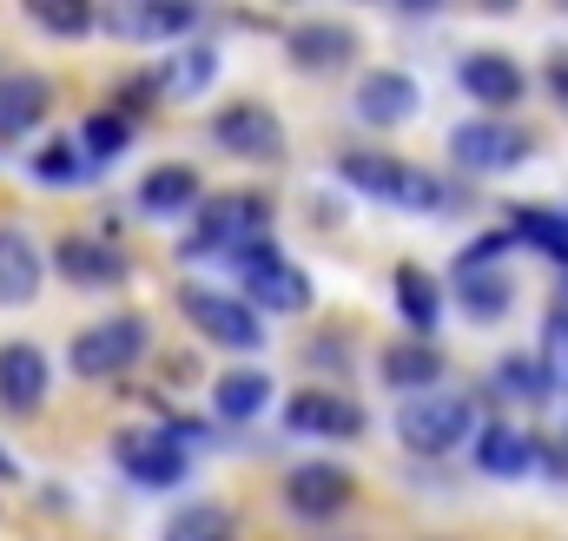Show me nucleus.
Segmentation results:
<instances>
[{"mask_svg": "<svg viewBox=\"0 0 568 541\" xmlns=\"http://www.w3.org/2000/svg\"><path fill=\"white\" fill-rule=\"evenodd\" d=\"M179 310L192 317V330H199V337H212V344H225V350H258V344H265V324H258V317H252V304H245V297H232V290L179 284Z\"/></svg>", "mask_w": 568, "mask_h": 541, "instance_id": "5", "label": "nucleus"}, {"mask_svg": "<svg viewBox=\"0 0 568 541\" xmlns=\"http://www.w3.org/2000/svg\"><path fill=\"white\" fill-rule=\"evenodd\" d=\"M199 172L192 165H159V172H145L140 178V212L152 218H179V212H199Z\"/></svg>", "mask_w": 568, "mask_h": 541, "instance_id": "20", "label": "nucleus"}, {"mask_svg": "<svg viewBox=\"0 0 568 541\" xmlns=\"http://www.w3.org/2000/svg\"><path fill=\"white\" fill-rule=\"evenodd\" d=\"M165 541H239V522L219 502H192V509H179L165 522Z\"/></svg>", "mask_w": 568, "mask_h": 541, "instance_id": "27", "label": "nucleus"}, {"mask_svg": "<svg viewBox=\"0 0 568 541\" xmlns=\"http://www.w3.org/2000/svg\"><path fill=\"white\" fill-rule=\"evenodd\" d=\"M549 93L568 106V53H556V60H549Z\"/></svg>", "mask_w": 568, "mask_h": 541, "instance_id": "34", "label": "nucleus"}, {"mask_svg": "<svg viewBox=\"0 0 568 541\" xmlns=\"http://www.w3.org/2000/svg\"><path fill=\"white\" fill-rule=\"evenodd\" d=\"M523 67L509 60V53H469L463 60V93L476 100V106H489V120H503V106H516L523 100Z\"/></svg>", "mask_w": 568, "mask_h": 541, "instance_id": "16", "label": "nucleus"}, {"mask_svg": "<svg viewBox=\"0 0 568 541\" xmlns=\"http://www.w3.org/2000/svg\"><path fill=\"white\" fill-rule=\"evenodd\" d=\"M377 377H384L390 390L424 397V390H436V384H443V350H436V344H417V337H410V344H390Z\"/></svg>", "mask_w": 568, "mask_h": 541, "instance_id": "21", "label": "nucleus"}, {"mask_svg": "<svg viewBox=\"0 0 568 541\" xmlns=\"http://www.w3.org/2000/svg\"><path fill=\"white\" fill-rule=\"evenodd\" d=\"M397 310L410 317L417 344H429V330L443 324V290L429 284V270H424V265H404V270H397Z\"/></svg>", "mask_w": 568, "mask_h": 541, "instance_id": "25", "label": "nucleus"}, {"mask_svg": "<svg viewBox=\"0 0 568 541\" xmlns=\"http://www.w3.org/2000/svg\"><path fill=\"white\" fill-rule=\"evenodd\" d=\"M239 284H245V304L252 310H284V317H297V310H311V277L278 258L272 245H245L239 258Z\"/></svg>", "mask_w": 568, "mask_h": 541, "instance_id": "6", "label": "nucleus"}, {"mask_svg": "<svg viewBox=\"0 0 568 541\" xmlns=\"http://www.w3.org/2000/svg\"><path fill=\"white\" fill-rule=\"evenodd\" d=\"M212 73H219V53H212V47H179V53L152 73V86H159V93H199V86H212Z\"/></svg>", "mask_w": 568, "mask_h": 541, "instance_id": "26", "label": "nucleus"}, {"mask_svg": "<svg viewBox=\"0 0 568 541\" xmlns=\"http://www.w3.org/2000/svg\"><path fill=\"white\" fill-rule=\"evenodd\" d=\"M509 238H529L536 252H549L556 265H568V212H536V205H516Z\"/></svg>", "mask_w": 568, "mask_h": 541, "instance_id": "28", "label": "nucleus"}, {"mask_svg": "<svg viewBox=\"0 0 568 541\" xmlns=\"http://www.w3.org/2000/svg\"><path fill=\"white\" fill-rule=\"evenodd\" d=\"M351 496H357V482H351V469H337V462H297V469L284 476V502H291L304 522L337 516Z\"/></svg>", "mask_w": 568, "mask_h": 541, "instance_id": "11", "label": "nucleus"}, {"mask_svg": "<svg viewBox=\"0 0 568 541\" xmlns=\"http://www.w3.org/2000/svg\"><path fill=\"white\" fill-rule=\"evenodd\" d=\"M489 390L536 404V397H549V390H556V370H549V364H536V357H503V364H496V377H489Z\"/></svg>", "mask_w": 568, "mask_h": 541, "instance_id": "29", "label": "nucleus"}, {"mask_svg": "<svg viewBox=\"0 0 568 541\" xmlns=\"http://www.w3.org/2000/svg\"><path fill=\"white\" fill-rule=\"evenodd\" d=\"M284 53L297 73H337V67H351L357 33L344 20H297V27H284Z\"/></svg>", "mask_w": 568, "mask_h": 541, "instance_id": "10", "label": "nucleus"}, {"mask_svg": "<svg viewBox=\"0 0 568 541\" xmlns=\"http://www.w3.org/2000/svg\"><path fill=\"white\" fill-rule=\"evenodd\" d=\"M529 152H536V133L516 120H469L449 133V159L463 172H516Z\"/></svg>", "mask_w": 568, "mask_h": 541, "instance_id": "7", "label": "nucleus"}, {"mask_svg": "<svg viewBox=\"0 0 568 541\" xmlns=\"http://www.w3.org/2000/svg\"><path fill=\"white\" fill-rule=\"evenodd\" d=\"M40 277H47V265H40L33 238L20 225H0V304H33Z\"/></svg>", "mask_w": 568, "mask_h": 541, "instance_id": "18", "label": "nucleus"}, {"mask_svg": "<svg viewBox=\"0 0 568 541\" xmlns=\"http://www.w3.org/2000/svg\"><path fill=\"white\" fill-rule=\"evenodd\" d=\"M27 13H33V27H47V33H60V40H80V33H93V7L87 0H27Z\"/></svg>", "mask_w": 568, "mask_h": 541, "instance_id": "31", "label": "nucleus"}, {"mask_svg": "<svg viewBox=\"0 0 568 541\" xmlns=\"http://www.w3.org/2000/svg\"><path fill=\"white\" fill-rule=\"evenodd\" d=\"M47 384H53V370H47L40 344H0V409L33 416L47 404Z\"/></svg>", "mask_w": 568, "mask_h": 541, "instance_id": "13", "label": "nucleus"}, {"mask_svg": "<svg viewBox=\"0 0 568 541\" xmlns=\"http://www.w3.org/2000/svg\"><path fill=\"white\" fill-rule=\"evenodd\" d=\"M106 27L120 40H179L199 27V7H179V0H140V7H120L106 13Z\"/></svg>", "mask_w": 568, "mask_h": 541, "instance_id": "17", "label": "nucleus"}, {"mask_svg": "<svg viewBox=\"0 0 568 541\" xmlns=\"http://www.w3.org/2000/svg\"><path fill=\"white\" fill-rule=\"evenodd\" d=\"M0 482H20V462H13L7 449H0Z\"/></svg>", "mask_w": 568, "mask_h": 541, "instance_id": "36", "label": "nucleus"}, {"mask_svg": "<svg viewBox=\"0 0 568 541\" xmlns=\"http://www.w3.org/2000/svg\"><path fill=\"white\" fill-rule=\"evenodd\" d=\"M456 284V304L476 317V324H496L509 304H516V277L509 270H463V277H449Z\"/></svg>", "mask_w": 568, "mask_h": 541, "instance_id": "23", "label": "nucleus"}, {"mask_svg": "<svg viewBox=\"0 0 568 541\" xmlns=\"http://www.w3.org/2000/svg\"><path fill=\"white\" fill-rule=\"evenodd\" d=\"M93 165H87V152L73 145V139H47L40 152H33V178H47V185H80Z\"/></svg>", "mask_w": 568, "mask_h": 541, "instance_id": "32", "label": "nucleus"}, {"mask_svg": "<svg viewBox=\"0 0 568 541\" xmlns=\"http://www.w3.org/2000/svg\"><path fill=\"white\" fill-rule=\"evenodd\" d=\"M113 462L145 482V489H172V482H185V469H192V456H185V442L172 436V429H120L113 436Z\"/></svg>", "mask_w": 568, "mask_h": 541, "instance_id": "8", "label": "nucleus"}, {"mask_svg": "<svg viewBox=\"0 0 568 541\" xmlns=\"http://www.w3.org/2000/svg\"><path fill=\"white\" fill-rule=\"evenodd\" d=\"M536 456H542V462H549V469H562V482H568V442H542V449H536Z\"/></svg>", "mask_w": 568, "mask_h": 541, "instance_id": "35", "label": "nucleus"}, {"mask_svg": "<svg viewBox=\"0 0 568 541\" xmlns=\"http://www.w3.org/2000/svg\"><path fill=\"white\" fill-rule=\"evenodd\" d=\"M265 404H272V377H265V370H225V377L212 384V409H219L225 422H252Z\"/></svg>", "mask_w": 568, "mask_h": 541, "instance_id": "24", "label": "nucleus"}, {"mask_svg": "<svg viewBox=\"0 0 568 541\" xmlns=\"http://www.w3.org/2000/svg\"><path fill=\"white\" fill-rule=\"evenodd\" d=\"M265 232H272V205H265L258 192H225V198H212V205L199 212L192 252H225V258H239L245 245H265Z\"/></svg>", "mask_w": 568, "mask_h": 541, "instance_id": "4", "label": "nucleus"}, {"mask_svg": "<svg viewBox=\"0 0 568 541\" xmlns=\"http://www.w3.org/2000/svg\"><path fill=\"white\" fill-rule=\"evenodd\" d=\"M509 245H516L509 232H483L476 245H463V252H456V270H449V277H463V270H496V265H503V252H509Z\"/></svg>", "mask_w": 568, "mask_h": 541, "instance_id": "33", "label": "nucleus"}, {"mask_svg": "<svg viewBox=\"0 0 568 541\" xmlns=\"http://www.w3.org/2000/svg\"><path fill=\"white\" fill-rule=\"evenodd\" d=\"M212 139H219L232 159H278L284 152L278 113L258 106V100H232V106H219V113H212Z\"/></svg>", "mask_w": 568, "mask_h": 541, "instance_id": "9", "label": "nucleus"}, {"mask_svg": "<svg viewBox=\"0 0 568 541\" xmlns=\"http://www.w3.org/2000/svg\"><path fill=\"white\" fill-rule=\"evenodd\" d=\"M284 429H297V436H364V409L351 404V397H337V390H297L291 404H284Z\"/></svg>", "mask_w": 568, "mask_h": 541, "instance_id": "12", "label": "nucleus"}, {"mask_svg": "<svg viewBox=\"0 0 568 541\" xmlns=\"http://www.w3.org/2000/svg\"><path fill=\"white\" fill-rule=\"evenodd\" d=\"M53 265H60L67 284H87V290H113V284H126V277H133L126 252H120V245H106V238H60Z\"/></svg>", "mask_w": 568, "mask_h": 541, "instance_id": "14", "label": "nucleus"}, {"mask_svg": "<svg viewBox=\"0 0 568 541\" xmlns=\"http://www.w3.org/2000/svg\"><path fill=\"white\" fill-rule=\"evenodd\" d=\"M476 462H483V476H529L536 442L516 422H483L476 429Z\"/></svg>", "mask_w": 568, "mask_h": 541, "instance_id": "22", "label": "nucleus"}, {"mask_svg": "<svg viewBox=\"0 0 568 541\" xmlns=\"http://www.w3.org/2000/svg\"><path fill=\"white\" fill-rule=\"evenodd\" d=\"M476 436V404L463 397V390H424V397H410V404L397 409V442L410 449V456H449V449H463Z\"/></svg>", "mask_w": 568, "mask_h": 541, "instance_id": "1", "label": "nucleus"}, {"mask_svg": "<svg viewBox=\"0 0 568 541\" xmlns=\"http://www.w3.org/2000/svg\"><path fill=\"white\" fill-rule=\"evenodd\" d=\"M126 139H133V120H120V113H93L87 126H80V152H87V165H106V159H120L126 152Z\"/></svg>", "mask_w": 568, "mask_h": 541, "instance_id": "30", "label": "nucleus"}, {"mask_svg": "<svg viewBox=\"0 0 568 541\" xmlns=\"http://www.w3.org/2000/svg\"><path fill=\"white\" fill-rule=\"evenodd\" d=\"M53 106V86L40 73H0V139L33 133Z\"/></svg>", "mask_w": 568, "mask_h": 541, "instance_id": "19", "label": "nucleus"}, {"mask_svg": "<svg viewBox=\"0 0 568 541\" xmlns=\"http://www.w3.org/2000/svg\"><path fill=\"white\" fill-rule=\"evenodd\" d=\"M417 100H424V93H417V80H410V73L377 67V73H364V80H357V100H351V106H357V120H364V126H404V120L417 113Z\"/></svg>", "mask_w": 568, "mask_h": 541, "instance_id": "15", "label": "nucleus"}, {"mask_svg": "<svg viewBox=\"0 0 568 541\" xmlns=\"http://www.w3.org/2000/svg\"><path fill=\"white\" fill-rule=\"evenodd\" d=\"M145 344H152V324H145V317H133V310H126V317H100V324H87V330L67 344V370L87 377V384L126 377L145 357Z\"/></svg>", "mask_w": 568, "mask_h": 541, "instance_id": "3", "label": "nucleus"}, {"mask_svg": "<svg viewBox=\"0 0 568 541\" xmlns=\"http://www.w3.org/2000/svg\"><path fill=\"white\" fill-rule=\"evenodd\" d=\"M337 172H344V185H357L364 198H384V205H404V212H443V205H449V185H443V178L410 172L404 159H384V152H344Z\"/></svg>", "mask_w": 568, "mask_h": 541, "instance_id": "2", "label": "nucleus"}]
</instances>
